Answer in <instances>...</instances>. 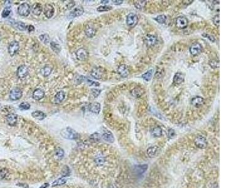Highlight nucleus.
I'll return each mask as SVG.
<instances>
[{
	"label": "nucleus",
	"mask_w": 251,
	"mask_h": 188,
	"mask_svg": "<svg viewBox=\"0 0 251 188\" xmlns=\"http://www.w3.org/2000/svg\"><path fill=\"white\" fill-rule=\"evenodd\" d=\"M155 20L157 21L160 24H163L166 21V16L165 15H158L157 18H155Z\"/></svg>",
	"instance_id": "obj_35"
},
{
	"label": "nucleus",
	"mask_w": 251,
	"mask_h": 188,
	"mask_svg": "<svg viewBox=\"0 0 251 188\" xmlns=\"http://www.w3.org/2000/svg\"><path fill=\"white\" fill-rule=\"evenodd\" d=\"M50 47H51L52 50L56 53H59L61 51V47L59 44L55 42H52L50 43Z\"/></svg>",
	"instance_id": "obj_30"
},
{
	"label": "nucleus",
	"mask_w": 251,
	"mask_h": 188,
	"mask_svg": "<svg viewBox=\"0 0 251 188\" xmlns=\"http://www.w3.org/2000/svg\"><path fill=\"white\" fill-rule=\"evenodd\" d=\"M14 26L16 28H18L20 31H25L26 29V25L21 21L16 22V23H15Z\"/></svg>",
	"instance_id": "obj_34"
},
{
	"label": "nucleus",
	"mask_w": 251,
	"mask_h": 188,
	"mask_svg": "<svg viewBox=\"0 0 251 188\" xmlns=\"http://www.w3.org/2000/svg\"><path fill=\"white\" fill-rule=\"evenodd\" d=\"M100 109H101L100 104L99 102H92V103L89 104V111L94 113V114H99V112L100 111Z\"/></svg>",
	"instance_id": "obj_18"
},
{
	"label": "nucleus",
	"mask_w": 251,
	"mask_h": 188,
	"mask_svg": "<svg viewBox=\"0 0 251 188\" xmlns=\"http://www.w3.org/2000/svg\"><path fill=\"white\" fill-rule=\"evenodd\" d=\"M153 73V69L149 70L148 71H146V73H144V74H143V75H142L143 79L145 81H147V82L151 80V79Z\"/></svg>",
	"instance_id": "obj_32"
},
{
	"label": "nucleus",
	"mask_w": 251,
	"mask_h": 188,
	"mask_svg": "<svg viewBox=\"0 0 251 188\" xmlns=\"http://www.w3.org/2000/svg\"><path fill=\"white\" fill-rule=\"evenodd\" d=\"M19 186H21L22 187H24L25 188H29V186H28L26 184H18Z\"/></svg>",
	"instance_id": "obj_53"
},
{
	"label": "nucleus",
	"mask_w": 251,
	"mask_h": 188,
	"mask_svg": "<svg viewBox=\"0 0 251 188\" xmlns=\"http://www.w3.org/2000/svg\"><path fill=\"white\" fill-rule=\"evenodd\" d=\"M203 35L204 37H205V38H207L209 40H210V41H211L212 42H215V40L214 36H213L212 35H209V34H203V35Z\"/></svg>",
	"instance_id": "obj_46"
},
{
	"label": "nucleus",
	"mask_w": 251,
	"mask_h": 188,
	"mask_svg": "<svg viewBox=\"0 0 251 188\" xmlns=\"http://www.w3.org/2000/svg\"><path fill=\"white\" fill-rule=\"evenodd\" d=\"M203 50L202 45L200 43L195 42L193 43L191 47H190V53L193 56L199 55Z\"/></svg>",
	"instance_id": "obj_6"
},
{
	"label": "nucleus",
	"mask_w": 251,
	"mask_h": 188,
	"mask_svg": "<svg viewBox=\"0 0 251 188\" xmlns=\"http://www.w3.org/2000/svg\"><path fill=\"white\" fill-rule=\"evenodd\" d=\"M102 137L104 141L108 142L109 143H113L114 141V137L113 134L111 133L110 131H109V130L106 129H104L102 132Z\"/></svg>",
	"instance_id": "obj_14"
},
{
	"label": "nucleus",
	"mask_w": 251,
	"mask_h": 188,
	"mask_svg": "<svg viewBox=\"0 0 251 188\" xmlns=\"http://www.w3.org/2000/svg\"><path fill=\"white\" fill-rule=\"evenodd\" d=\"M40 40L45 44H47L50 42V38L48 35L47 34H43V35H41L40 36Z\"/></svg>",
	"instance_id": "obj_38"
},
{
	"label": "nucleus",
	"mask_w": 251,
	"mask_h": 188,
	"mask_svg": "<svg viewBox=\"0 0 251 188\" xmlns=\"http://www.w3.org/2000/svg\"><path fill=\"white\" fill-rule=\"evenodd\" d=\"M144 90L141 87H136L131 91V94L135 98H139L141 97L144 93Z\"/></svg>",
	"instance_id": "obj_23"
},
{
	"label": "nucleus",
	"mask_w": 251,
	"mask_h": 188,
	"mask_svg": "<svg viewBox=\"0 0 251 188\" xmlns=\"http://www.w3.org/2000/svg\"><path fill=\"white\" fill-rule=\"evenodd\" d=\"M113 9L112 7L109 6H100L97 8V11L99 12H108Z\"/></svg>",
	"instance_id": "obj_41"
},
{
	"label": "nucleus",
	"mask_w": 251,
	"mask_h": 188,
	"mask_svg": "<svg viewBox=\"0 0 251 188\" xmlns=\"http://www.w3.org/2000/svg\"><path fill=\"white\" fill-rule=\"evenodd\" d=\"M158 151V147L157 146H151V147H149L148 149H147V154L149 156V157H154L156 154H157Z\"/></svg>",
	"instance_id": "obj_29"
},
{
	"label": "nucleus",
	"mask_w": 251,
	"mask_h": 188,
	"mask_svg": "<svg viewBox=\"0 0 251 188\" xmlns=\"http://www.w3.org/2000/svg\"><path fill=\"white\" fill-rule=\"evenodd\" d=\"M61 136L67 139L75 140L79 137V134L70 128H67L61 131Z\"/></svg>",
	"instance_id": "obj_1"
},
{
	"label": "nucleus",
	"mask_w": 251,
	"mask_h": 188,
	"mask_svg": "<svg viewBox=\"0 0 251 188\" xmlns=\"http://www.w3.org/2000/svg\"><path fill=\"white\" fill-rule=\"evenodd\" d=\"M29 69L27 66L23 65H21L18 68L17 70V76L18 78L22 79H24L25 77L29 75Z\"/></svg>",
	"instance_id": "obj_11"
},
{
	"label": "nucleus",
	"mask_w": 251,
	"mask_h": 188,
	"mask_svg": "<svg viewBox=\"0 0 251 188\" xmlns=\"http://www.w3.org/2000/svg\"><path fill=\"white\" fill-rule=\"evenodd\" d=\"M34 30H35V28H34V26H33L29 25V26H28V31H29V32H31L32 31H34Z\"/></svg>",
	"instance_id": "obj_51"
},
{
	"label": "nucleus",
	"mask_w": 251,
	"mask_h": 188,
	"mask_svg": "<svg viewBox=\"0 0 251 188\" xmlns=\"http://www.w3.org/2000/svg\"><path fill=\"white\" fill-rule=\"evenodd\" d=\"M109 2V1H101V3H104V4L108 3Z\"/></svg>",
	"instance_id": "obj_54"
},
{
	"label": "nucleus",
	"mask_w": 251,
	"mask_h": 188,
	"mask_svg": "<svg viewBox=\"0 0 251 188\" xmlns=\"http://www.w3.org/2000/svg\"><path fill=\"white\" fill-rule=\"evenodd\" d=\"M19 48H20L19 43L16 41H13L12 42H11L8 46V53L11 56H14V55H16L18 52Z\"/></svg>",
	"instance_id": "obj_10"
},
{
	"label": "nucleus",
	"mask_w": 251,
	"mask_h": 188,
	"mask_svg": "<svg viewBox=\"0 0 251 188\" xmlns=\"http://www.w3.org/2000/svg\"><path fill=\"white\" fill-rule=\"evenodd\" d=\"M96 162L98 165H102L104 162V159L102 157H100L99 156L97 159H96Z\"/></svg>",
	"instance_id": "obj_47"
},
{
	"label": "nucleus",
	"mask_w": 251,
	"mask_h": 188,
	"mask_svg": "<svg viewBox=\"0 0 251 188\" xmlns=\"http://www.w3.org/2000/svg\"><path fill=\"white\" fill-rule=\"evenodd\" d=\"M175 136V132L174 131V130L173 129H170L168 131V136L170 138L173 137Z\"/></svg>",
	"instance_id": "obj_49"
},
{
	"label": "nucleus",
	"mask_w": 251,
	"mask_h": 188,
	"mask_svg": "<svg viewBox=\"0 0 251 188\" xmlns=\"http://www.w3.org/2000/svg\"><path fill=\"white\" fill-rule=\"evenodd\" d=\"M100 92H101V90L97 89V88H92L91 91V95L92 98H97L99 95Z\"/></svg>",
	"instance_id": "obj_39"
},
{
	"label": "nucleus",
	"mask_w": 251,
	"mask_h": 188,
	"mask_svg": "<svg viewBox=\"0 0 251 188\" xmlns=\"http://www.w3.org/2000/svg\"><path fill=\"white\" fill-rule=\"evenodd\" d=\"M175 25L179 29H185L188 25V20L185 16H179L176 19Z\"/></svg>",
	"instance_id": "obj_8"
},
{
	"label": "nucleus",
	"mask_w": 251,
	"mask_h": 188,
	"mask_svg": "<svg viewBox=\"0 0 251 188\" xmlns=\"http://www.w3.org/2000/svg\"><path fill=\"white\" fill-rule=\"evenodd\" d=\"M91 138L92 139H93L94 141H99L100 139V136L97 134V133H95L94 134H92L91 136Z\"/></svg>",
	"instance_id": "obj_45"
},
{
	"label": "nucleus",
	"mask_w": 251,
	"mask_h": 188,
	"mask_svg": "<svg viewBox=\"0 0 251 188\" xmlns=\"http://www.w3.org/2000/svg\"><path fill=\"white\" fill-rule=\"evenodd\" d=\"M49 186L48 183H45L43 185H42L40 188H47Z\"/></svg>",
	"instance_id": "obj_52"
},
{
	"label": "nucleus",
	"mask_w": 251,
	"mask_h": 188,
	"mask_svg": "<svg viewBox=\"0 0 251 188\" xmlns=\"http://www.w3.org/2000/svg\"><path fill=\"white\" fill-rule=\"evenodd\" d=\"M85 34L89 38H92L96 34V30L94 27L90 25H87L85 28Z\"/></svg>",
	"instance_id": "obj_20"
},
{
	"label": "nucleus",
	"mask_w": 251,
	"mask_h": 188,
	"mask_svg": "<svg viewBox=\"0 0 251 188\" xmlns=\"http://www.w3.org/2000/svg\"><path fill=\"white\" fill-rule=\"evenodd\" d=\"M138 17L137 15L134 13H131L127 16L126 24L130 28H134L138 23Z\"/></svg>",
	"instance_id": "obj_4"
},
{
	"label": "nucleus",
	"mask_w": 251,
	"mask_h": 188,
	"mask_svg": "<svg viewBox=\"0 0 251 188\" xmlns=\"http://www.w3.org/2000/svg\"><path fill=\"white\" fill-rule=\"evenodd\" d=\"M67 178H66L65 176H64V177H62V178H60L57 179L56 181H55L53 182L52 186H60V185L64 184L65 182H67Z\"/></svg>",
	"instance_id": "obj_31"
},
{
	"label": "nucleus",
	"mask_w": 251,
	"mask_h": 188,
	"mask_svg": "<svg viewBox=\"0 0 251 188\" xmlns=\"http://www.w3.org/2000/svg\"><path fill=\"white\" fill-rule=\"evenodd\" d=\"M185 79V76L181 72H177L174 75L173 83L176 85H180L183 82Z\"/></svg>",
	"instance_id": "obj_24"
},
{
	"label": "nucleus",
	"mask_w": 251,
	"mask_h": 188,
	"mask_svg": "<svg viewBox=\"0 0 251 188\" xmlns=\"http://www.w3.org/2000/svg\"><path fill=\"white\" fill-rule=\"evenodd\" d=\"M209 65L212 68H217L219 67V62L216 60H211L209 62Z\"/></svg>",
	"instance_id": "obj_42"
},
{
	"label": "nucleus",
	"mask_w": 251,
	"mask_h": 188,
	"mask_svg": "<svg viewBox=\"0 0 251 188\" xmlns=\"http://www.w3.org/2000/svg\"><path fill=\"white\" fill-rule=\"evenodd\" d=\"M75 54L77 58L80 61H82V62H84L89 58V53L87 50L84 48H79L76 52Z\"/></svg>",
	"instance_id": "obj_9"
},
{
	"label": "nucleus",
	"mask_w": 251,
	"mask_h": 188,
	"mask_svg": "<svg viewBox=\"0 0 251 188\" xmlns=\"http://www.w3.org/2000/svg\"><path fill=\"white\" fill-rule=\"evenodd\" d=\"M31 7L30 4L27 3L21 4L18 8V13L21 16H28L30 15Z\"/></svg>",
	"instance_id": "obj_3"
},
{
	"label": "nucleus",
	"mask_w": 251,
	"mask_h": 188,
	"mask_svg": "<svg viewBox=\"0 0 251 188\" xmlns=\"http://www.w3.org/2000/svg\"><path fill=\"white\" fill-rule=\"evenodd\" d=\"M195 144L199 149H205L207 146L208 142L203 136H198L195 140Z\"/></svg>",
	"instance_id": "obj_7"
},
{
	"label": "nucleus",
	"mask_w": 251,
	"mask_h": 188,
	"mask_svg": "<svg viewBox=\"0 0 251 188\" xmlns=\"http://www.w3.org/2000/svg\"><path fill=\"white\" fill-rule=\"evenodd\" d=\"M33 98L36 101H40L45 97V92L41 88H37L33 93Z\"/></svg>",
	"instance_id": "obj_21"
},
{
	"label": "nucleus",
	"mask_w": 251,
	"mask_h": 188,
	"mask_svg": "<svg viewBox=\"0 0 251 188\" xmlns=\"http://www.w3.org/2000/svg\"><path fill=\"white\" fill-rule=\"evenodd\" d=\"M191 104L195 107L198 108L204 104V99L202 97H195L191 100Z\"/></svg>",
	"instance_id": "obj_19"
},
{
	"label": "nucleus",
	"mask_w": 251,
	"mask_h": 188,
	"mask_svg": "<svg viewBox=\"0 0 251 188\" xmlns=\"http://www.w3.org/2000/svg\"><path fill=\"white\" fill-rule=\"evenodd\" d=\"M52 71V67L50 65H47L41 69V74L44 77H48Z\"/></svg>",
	"instance_id": "obj_26"
},
{
	"label": "nucleus",
	"mask_w": 251,
	"mask_h": 188,
	"mask_svg": "<svg viewBox=\"0 0 251 188\" xmlns=\"http://www.w3.org/2000/svg\"><path fill=\"white\" fill-rule=\"evenodd\" d=\"M31 115H32V117H33L37 119L40 120H43L46 117L45 114L43 113L42 111H40V110H37V111L32 112Z\"/></svg>",
	"instance_id": "obj_27"
},
{
	"label": "nucleus",
	"mask_w": 251,
	"mask_h": 188,
	"mask_svg": "<svg viewBox=\"0 0 251 188\" xmlns=\"http://www.w3.org/2000/svg\"><path fill=\"white\" fill-rule=\"evenodd\" d=\"M11 12H12V9H11V8L10 7H7L6 8H4L3 11L2 12L1 16L4 18H7L8 16L10 15Z\"/></svg>",
	"instance_id": "obj_36"
},
{
	"label": "nucleus",
	"mask_w": 251,
	"mask_h": 188,
	"mask_svg": "<svg viewBox=\"0 0 251 188\" xmlns=\"http://www.w3.org/2000/svg\"><path fill=\"white\" fill-rule=\"evenodd\" d=\"M118 73L119 74V75L123 78H126L130 74V70L129 68L127 65L122 64L119 65L118 68Z\"/></svg>",
	"instance_id": "obj_15"
},
{
	"label": "nucleus",
	"mask_w": 251,
	"mask_h": 188,
	"mask_svg": "<svg viewBox=\"0 0 251 188\" xmlns=\"http://www.w3.org/2000/svg\"><path fill=\"white\" fill-rule=\"evenodd\" d=\"M87 83H88V84L89 85H94V86H99V83H97V82H93V81H92V80H88L87 79Z\"/></svg>",
	"instance_id": "obj_48"
},
{
	"label": "nucleus",
	"mask_w": 251,
	"mask_h": 188,
	"mask_svg": "<svg viewBox=\"0 0 251 188\" xmlns=\"http://www.w3.org/2000/svg\"><path fill=\"white\" fill-rule=\"evenodd\" d=\"M19 108L21 110H29L30 108V104L26 102H23L20 103V105L19 106Z\"/></svg>",
	"instance_id": "obj_40"
},
{
	"label": "nucleus",
	"mask_w": 251,
	"mask_h": 188,
	"mask_svg": "<svg viewBox=\"0 0 251 188\" xmlns=\"http://www.w3.org/2000/svg\"><path fill=\"white\" fill-rule=\"evenodd\" d=\"M212 21H213V23H214V24L217 26V27H218V28H219V25H220V16H219V15H215L214 17V18H213V20H212Z\"/></svg>",
	"instance_id": "obj_43"
},
{
	"label": "nucleus",
	"mask_w": 251,
	"mask_h": 188,
	"mask_svg": "<svg viewBox=\"0 0 251 188\" xmlns=\"http://www.w3.org/2000/svg\"><path fill=\"white\" fill-rule=\"evenodd\" d=\"M65 93L64 91H60L57 93L56 95L55 96V102L56 103H60L62 102L65 99Z\"/></svg>",
	"instance_id": "obj_25"
},
{
	"label": "nucleus",
	"mask_w": 251,
	"mask_h": 188,
	"mask_svg": "<svg viewBox=\"0 0 251 188\" xmlns=\"http://www.w3.org/2000/svg\"><path fill=\"white\" fill-rule=\"evenodd\" d=\"M148 168L147 165H139L138 168V173L139 174H143L145 172V171H146Z\"/></svg>",
	"instance_id": "obj_44"
},
{
	"label": "nucleus",
	"mask_w": 251,
	"mask_h": 188,
	"mask_svg": "<svg viewBox=\"0 0 251 188\" xmlns=\"http://www.w3.org/2000/svg\"><path fill=\"white\" fill-rule=\"evenodd\" d=\"M146 1H135V3L134 4H135V6L137 9H141L146 6Z\"/></svg>",
	"instance_id": "obj_33"
},
{
	"label": "nucleus",
	"mask_w": 251,
	"mask_h": 188,
	"mask_svg": "<svg viewBox=\"0 0 251 188\" xmlns=\"http://www.w3.org/2000/svg\"><path fill=\"white\" fill-rule=\"evenodd\" d=\"M83 12H84V9H83V7L82 6H78L70 13L69 17L70 18L78 17V16H81L83 13Z\"/></svg>",
	"instance_id": "obj_16"
},
{
	"label": "nucleus",
	"mask_w": 251,
	"mask_h": 188,
	"mask_svg": "<svg viewBox=\"0 0 251 188\" xmlns=\"http://www.w3.org/2000/svg\"><path fill=\"white\" fill-rule=\"evenodd\" d=\"M23 92L19 88H15L10 93V99L12 101H16L21 98Z\"/></svg>",
	"instance_id": "obj_5"
},
{
	"label": "nucleus",
	"mask_w": 251,
	"mask_h": 188,
	"mask_svg": "<svg viewBox=\"0 0 251 188\" xmlns=\"http://www.w3.org/2000/svg\"><path fill=\"white\" fill-rule=\"evenodd\" d=\"M91 75L93 78L97 79V80H100L105 76V70L102 67H94L92 68L91 71Z\"/></svg>",
	"instance_id": "obj_2"
},
{
	"label": "nucleus",
	"mask_w": 251,
	"mask_h": 188,
	"mask_svg": "<svg viewBox=\"0 0 251 188\" xmlns=\"http://www.w3.org/2000/svg\"><path fill=\"white\" fill-rule=\"evenodd\" d=\"M162 129L157 126L151 130V134L154 137H160L162 136Z\"/></svg>",
	"instance_id": "obj_28"
},
{
	"label": "nucleus",
	"mask_w": 251,
	"mask_h": 188,
	"mask_svg": "<svg viewBox=\"0 0 251 188\" xmlns=\"http://www.w3.org/2000/svg\"><path fill=\"white\" fill-rule=\"evenodd\" d=\"M6 120L7 123L10 126H15L16 125L18 121V116L15 114H9L7 115Z\"/></svg>",
	"instance_id": "obj_17"
},
{
	"label": "nucleus",
	"mask_w": 251,
	"mask_h": 188,
	"mask_svg": "<svg viewBox=\"0 0 251 188\" xmlns=\"http://www.w3.org/2000/svg\"><path fill=\"white\" fill-rule=\"evenodd\" d=\"M55 154L59 159H62L64 156V151L62 148L57 147L55 149Z\"/></svg>",
	"instance_id": "obj_37"
},
{
	"label": "nucleus",
	"mask_w": 251,
	"mask_h": 188,
	"mask_svg": "<svg viewBox=\"0 0 251 188\" xmlns=\"http://www.w3.org/2000/svg\"><path fill=\"white\" fill-rule=\"evenodd\" d=\"M157 41H158V39H157V36H155L154 35L148 34L144 38L145 43H146V45L149 47L154 46V45H156L157 43Z\"/></svg>",
	"instance_id": "obj_12"
},
{
	"label": "nucleus",
	"mask_w": 251,
	"mask_h": 188,
	"mask_svg": "<svg viewBox=\"0 0 251 188\" xmlns=\"http://www.w3.org/2000/svg\"><path fill=\"white\" fill-rule=\"evenodd\" d=\"M113 2L116 5H119V4H121L122 3H123V1H122V0H121H121H117V1H113Z\"/></svg>",
	"instance_id": "obj_50"
},
{
	"label": "nucleus",
	"mask_w": 251,
	"mask_h": 188,
	"mask_svg": "<svg viewBox=\"0 0 251 188\" xmlns=\"http://www.w3.org/2000/svg\"><path fill=\"white\" fill-rule=\"evenodd\" d=\"M43 13L47 18H52L54 14L53 7L50 4H46L43 8Z\"/></svg>",
	"instance_id": "obj_13"
},
{
	"label": "nucleus",
	"mask_w": 251,
	"mask_h": 188,
	"mask_svg": "<svg viewBox=\"0 0 251 188\" xmlns=\"http://www.w3.org/2000/svg\"><path fill=\"white\" fill-rule=\"evenodd\" d=\"M31 12L33 14L37 15V16H39L42 12L43 7H42L41 4L38 3H36L33 5L32 7L31 8Z\"/></svg>",
	"instance_id": "obj_22"
}]
</instances>
